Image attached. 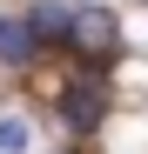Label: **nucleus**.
I'll return each instance as SVG.
<instances>
[{
    "instance_id": "obj_5",
    "label": "nucleus",
    "mask_w": 148,
    "mask_h": 154,
    "mask_svg": "<svg viewBox=\"0 0 148 154\" xmlns=\"http://www.w3.org/2000/svg\"><path fill=\"white\" fill-rule=\"evenodd\" d=\"M0 154H27V121H0Z\"/></svg>"
},
{
    "instance_id": "obj_2",
    "label": "nucleus",
    "mask_w": 148,
    "mask_h": 154,
    "mask_svg": "<svg viewBox=\"0 0 148 154\" xmlns=\"http://www.w3.org/2000/svg\"><path fill=\"white\" fill-rule=\"evenodd\" d=\"M101 114H108V94H101V81H74V87L61 94V121L74 127V134H94V127H101Z\"/></svg>"
},
{
    "instance_id": "obj_6",
    "label": "nucleus",
    "mask_w": 148,
    "mask_h": 154,
    "mask_svg": "<svg viewBox=\"0 0 148 154\" xmlns=\"http://www.w3.org/2000/svg\"><path fill=\"white\" fill-rule=\"evenodd\" d=\"M81 7H88V0H81Z\"/></svg>"
},
{
    "instance_id": "obj_1",
    "label": "nucleus",
    "mask_w": 148,
    "mask_h": 154,
    "mask_svg": "<svg viewBox=\"0 0 148 154\" xmlns=\"http://www.w3.org/2000/svg\"><path fill=\"white\" fill-rule=\"evenodd\" d=\"M114 40H121L114 14H108V7H94V0H88V7L74 0V34H67L74 54H81V60H108V54H114Z\"/></svg>"
},
{
    "instance_id": "obj_3",
    "label": "nucleus",
    "mask_w": 148,
    "mask_h": 154,
    "mask_svg": "<svg viewBox=\"0 0 148 154\" xmlns=\"http://www.w3.org/2000/svg\"><path fill=\"white\" fill-rule=\"evenodd\" d=\"M34 54H40L34 20H0V60H7V67H27Z\"/></svg>"
},
{
    "instance_id": "obj_4",
    "label": "nucleus",
    "mask_w": 148,
    "mask_h": 154,
    "mask_svg": "<svg viewBox=\"0 0 148 154\" xmlns=\"http://www.w3.org/2000/svg\"><path fill=\"white\" fill-rule=\"evenodd\" d=\"M27 20H34L40 40H67L74 34V0H40V7H27Z\"/></svg>"
}]
</instances>
